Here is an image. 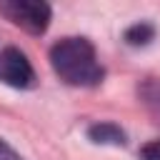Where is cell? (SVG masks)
Listing matches in <instances>:
<instances>
[{
  "mask_svg": "<svg viewBox=\"0 0 160 160\" xmlns=\"http://www.w3.org/2000/svg\"><path fill=\"white\" fill-rule=\"evenodd\" d=\"M52 70L68 85L90 88L102 80V68L98 62L95 48L85 38H62L50 50Z\"/></svg>",
  "mask_w": 160,
  "mask_h": 160,
  "instance_id": "obj_1",
  "label": "cell"
},
{
  "mask_svg": "<svg viewBox=\"0 0 160 160\" xmlns=\"http://www.w3.org/2000/svg\"><path fill=\"white\" fill-rule=\"evenodd\" d=\"M0 12L30 35H40L50 25V5L40 0H8L0 2Z\"/></svg>",
  "mask_w": 160,
  "mask_h": 160,
  "instance_id": "obj_2",
  "label": "cell"
},
{
  "mask_svg": "<svg viewBox=\"0 0 160 160\" xmlns=\"http://www.w3.org/2000/svg\"><path fill=\"white\" fill-rule=\"evenodd\" d=\"M0 80L10 88H30L35 80L32 65L18 48H5L0 52Z\"/></svg>",
  "mask_w": 160,
  "mask_h": 160,
  "instance_id": "obj_3",
  "label": "cell"
},
{
  "mask_svg": "<svg viewBox=\"0 0 160 160\" xmlns=\"http://www.w3.org/2000/svg\"><path fill=\"white\" fill-rule=\"evenodd\" d=\"M88 135L92 142H100V145H122L125 142V132L115 122H95V125H90Z\"/></svg>",
  "mask_w": 160,
  "mask_h": 160,
  "instance_id": "obj_4",
  "label": "cell"
},
{
  "mask_svg": "<svg viewBox=\"0 0 160 160\" xmlns=\"http://www.w3.org/2000/svg\"><path fill=\"white\" fill-rule=\"evenodd\" d=\"M152 35H155V30H152V25H148V22H138V25H132V28L125 30L128 45H148V42L152 40Z\"/></svg>",
  "mask_w": 160,
  "mask_h": 160,
  "instance_id": "obj_5",
  "label": "cell"
},
{
  "mask_svg": "<svg viewBox=\"0 0 160 160\" xmlns=\"http://www.w3.org/2000/svg\"><path fill=\"white\" fill-rule=\"evenodd\" d=\"M140 158L142 160H160V138L148 142V145H142L140 148Z\"/></svg>",
  "mask_w": 160,
  "mask_h": 160,
  "instance_id": "obj_6",
  "label": "cell"
}]
</instances>
